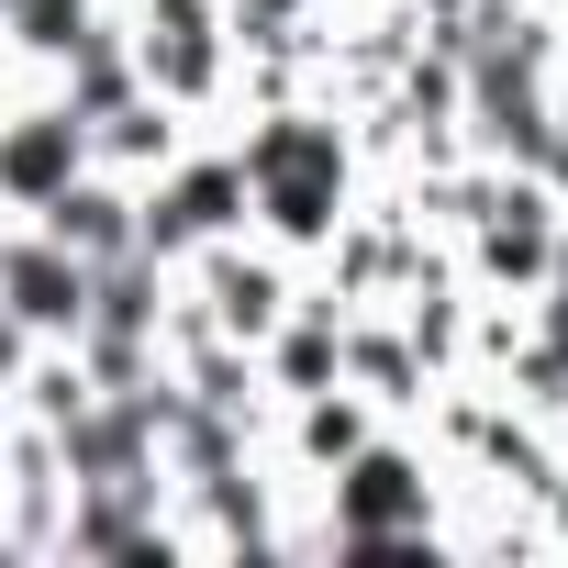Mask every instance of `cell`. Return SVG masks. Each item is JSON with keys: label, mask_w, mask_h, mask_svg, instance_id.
<instances>
[{"label": "cell", "mask_w": 568, "mask_h": 568, "mask_svg": "<svg viewBox=\"0 0 568 568\" xmlns=\"http://www.w3.org/2000/svg\"><path fill=\"white\" fill-rule=\"evenodd\" d=\"M79 168H90V123L68 112V90L0 112V212H45Z\"/></svg>", "instance_id": "cell-2"}, {"label": "cell", "mask_w": 568, "mask_h": 568, "mask_svg": "<svg viewBox=\"0 0 568 568\" xmlns=\"http://www.w3.org/2000/svg\"><path fill=\"white\" fill-rule=\"evenodd\" d=\"M0 313H12L34 346H79V324H90V267L23 223L12 245H0Z\"/></svg>", "instance_id": "cell-3"}, {"label": "cell", "mask_w": 568, "mask_h": 568, "mask_svg": "<svg viewBox=\"0 0 568 568\" xmlns=\"http://www.w3.org/2000/svg\"><path fill=\"white\" fill-rule=\"evenodd\" d=\"M302 535H335V546H435V468L390 435H368L335 479H324V524Z\"/></svg>", "instance_id": "cell-1"}, {"label": "cell", "mask_w": 568, "mask_h": 568, "mask_svg": "<svg viewBox=\"0 0 568 568\" xmlns=\"http://www.w3.org/2000/svg\"><path fill=\"white\" fill-rule=\"evenodd\" d=\"M368 435H379V402H368V390H346V379L291 402V457H302V479H335Z\"/></svg>", "instance_id": "cell-5"}, {"label": "cell", "mask_w": 568, "mask_h": 568, "mask_svg": "<svg viewBox=\"0 0 568 568\" xmlns=\"http://www.w3.org/2000/svg\"><path fill=\"white\" fill-rule=\"evenodd\" d=\"M45 245H68L79 267H112L123 245H134V179H112V168H79L45 212H23Z\"/></svg>", "instance_id": "cell-4"}]
</instances>
